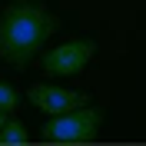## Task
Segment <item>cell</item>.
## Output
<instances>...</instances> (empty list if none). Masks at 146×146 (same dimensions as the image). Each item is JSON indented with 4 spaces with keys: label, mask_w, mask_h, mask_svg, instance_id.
Segmentation results:
<instances>
[{
    "label": "cell",
    "mask_w": 146,
    "mask_h": 146,
    "mask_svg": "<svg viewBox=\"0 0 146 146\" xmlns=\"http://www.w3.org/2000/svg\"><path fill=\"white\" fill-rule=\"evenodd\" d=\"M100 126H103V110L100 106H73L66 113H56L43 123L40 136L43 143H56V146H80V143H93L100 136Z\"/></svg>",
    "instance_id": "7a4b0ae2"
},
{
    "label": "cell",
    "mask_w": 146,
    "mask_h": 146,
    "mask_svg": "<svg viewBox=\"0 0 146 146\" xmlns=\"http://www.w3.org/2000/svg\"><path fill=\"white\" fill-rule=\"evenodd\" d=\"M27 100L33 103L40 113L56 116V113H66V110H73V106L90 103V96L83 90H66V86H56V83H36V86H30Z\"/></svg>",
    "instance_id": "277c9868"
},
{
    "label": "cell",
    "mask_w": 146,
    "mask_h": 146,
    "mask_svg": "<svg viewBox=\"0 0 146 146\" xmlns=\"http://www.w3.org/2000/svg\"><path fill=\"white\" fill-rule=\"evenodd\" d=\"M30 136H27V126L20 119H7L3 129H0V146H27Z\"/></svg>",
    "instance_id": "5b68a950"
},
{
    "label": "cell",
    "mask_w": 146,
    "mask_h": 146,
    "mask_svg": "<svg viewBox=\"0 0 146 146\" xmlns=\"http://www.w3.org/2000/svg\"><path fill=\"white\" fill-rule=\"evenodd\" d=\"M93 56H96V43L90 36H83V40H66V43H56L53 50H46L40 56V66L46 76H76L86 70Z\"/></svg>",
    "instance_id": "3957f363"
},
{
    "label": "cell",
    "mask_w": 146,
    "mask_h": 146,
    "mask_svg": "<svg viewBox=\"0 0 146 146\" xmlns=\"http://www.w3.org/2000/svg\"><path fill=\"white\" fill-rule=\"evenodd\" d=\"M17 103H20V93L10 86V83H0V110H17Z\"/></svg>",
    "instance_id": "8992f818"
},
{
    "label": "cell",
    "mask_w": 146,
    "mask_h": 146,
    "mask_svg": "<svg viewBox=\"0 0 146 146\" xmlns=\"http://www.w3.org/2000/svg\"><path fill=\"white\" fill-rule=\"evenodd\" d=\"M3 123H7V110H0V129H3Z\"/></svg>",
    "instance_id": "52a82bcc"
},
{
    "label": "cell",
    "mask_w": 146,
    "mask_h": 146,
    "mask_svg": "<svg viewBox=\"0 0 146 146\" xmlns=\"http://www.w3.org/2000/svg\"><path fill=\"white\" fill-rule=\"evenodd\" d=\"M60 20L33 0H17L0 13V60L10 66H27L50 36L56 33Z\"/></svg>",
    "instance_id": "6da1fadb"
}]
</instances>
